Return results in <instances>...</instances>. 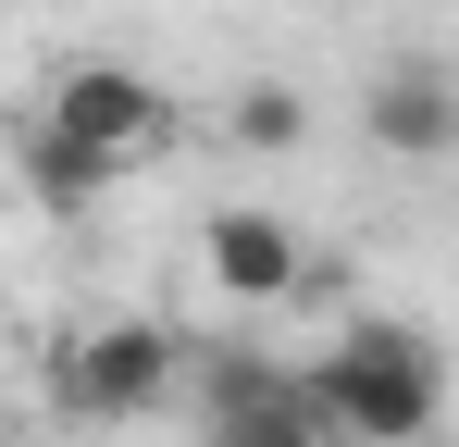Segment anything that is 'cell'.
<instances>
[{"mask_svg": "<svg viewBox=\"0 0 459 447\" xmlns=\"http://www.w3.org/2000/svg\"><path fill=\"white\" fill-rule=\"evenodd\" d=\"M299 398L323 423V447H422L447 423V361H435L422 323H348L299 372Z\"/></svg>", "mask_w": 459, "mask_h": 447, "instance_id": "cell-1", "label": "cell"}, {"mask_svg": "<svg viewBox=\"0 0 459 447\" xmlns=\"http://www.w3.org/2000/svg\"><path fill=\"white\" fill-rule=\"evenodd\" d=\"M161 137H174V100H161L137 63H75L50 87L38 137H25V174H38L50 212H87V199H100L112 174H137Z\"/></svg>", "mask_w": 459, "mask_h": 447, "instance_id": "cell-2", "label": "cell"}, {"mask_svg": "<svg viewBox=\"0 0 459 447\" xmlns=\"http://www.w3.org/2000/svg\"><path fill=\"white\" fill-rule=\"evenodd\" d=\"M186 348H199V336H174V323H150V311L75 323V336L50 348V410H63L75 435H125V423H161V410L186 398Z\"/></svg>", "mask_w": 459, "mask_h": 447, "instance_id": "cell-3", "label": "cell"}, {"mask_svg": "<svg viewBox=\"0 0 459 447\" xmlns=\"http://www.w3.org/2000/svg\"><path fill=\"white\" fill-rule=\"evenodd\" d=\"M186 398H199V447H323L299 372L248 336H199L186 348Z\"/></svg>", "mask_w": 459, "mask_h": 447, "instance_id": "cell-4", "label": "cell"}, {"mask_svg": "<svg viewBox=\"0 0 459 447\" xmlns=\"http://www.w3.org/2000/svg\"><path fill=\"white\" fill-rule=\"evenodd\" d=\"M199 261H212V286H224L236 311H286V298L310 286V249H299V224H286V212H261V199L212 212Z\"/></svg>", "mask_w": 459, "mask_h": 447, "instance_id": "cell-5", "label": "cell"}, {"mask_svg": "<svg viewBox=\"0 0 459 447\" xmlns=\"http://www.w3.org/2000/svg\"><path fill=\"white\" fill-rule=\"evenodd\" d=\"M360 137H373L385 162H447L459 149V74L447 63H385L373 87H360Z\"/></svg>", "mask_w": 459, "mask_h": 447, "instance_id": "cell-6", "label": "cell"}, {"mask_svg": "<svg viewBox=\"0 0 459 447\" xmlns=\"http://www.w3.org/2000/svg\"><path fill=\"white\" fill-rule=\"evenodd\" d=\"M224 149H261V162L310 149V100H299V87H236V100H224Z\"/></svg>", "mask_w": 459, "mask_h": 447, "instance_id": "cell-7", "label": "cell"}]
</instances>
